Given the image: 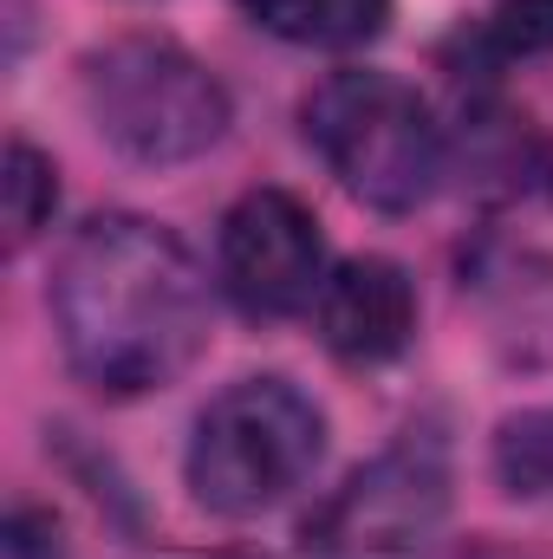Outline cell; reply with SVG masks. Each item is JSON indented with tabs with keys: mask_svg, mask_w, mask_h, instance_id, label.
Returning <instances> with one entry per match:
<instances>
[{
	"mask_svg": "<svg viewBox=\"0 0 553 559\" xmlns=\"http://www.w3.org/2000/svg\"><path fill=\"white\" fill-rule=\"evenodd\" d=\"M299 124H306V143L326 156V169L345 182V195H358L378 215L423 209L449 169V143L436 131L430 105L398 72H372V66L326 72L306 92Z\"/></svg>",
	"mask_w": 553,
	"mask_h": 559,
	"instance_id": "2",
	"label": "cell"
},
{
	"mask_svg": "<svg viewBox=\"0 0 553 559\" xmlns=\"http://www.w3.org/2000/svg\"><path fill=\"white\" fill-rule=\"evenodd\" d=\"M209 559H255V554H209Z\"/></svg>",
	"mask_w": 553,
	"mask_h": 559,
	"instance_id": "16",
	"label": "cell"
},
{
	"mask_svg": "<svg viewBox=\"0 0 553 559\" xmlns=\"http://www.w3.org/2000/svg\"><path fill=\"white\" fill-rule=\"evenodd\" d=\"M319 455H326L319 404L286 378H242L196 417L183 475L209 514L248 521L280 508L319 468Z\"/></svg>",
	"mask_w": 553,
	"mask_h": 559,
	"instance_id": "4",
	"label": "cell"
},
{
	"mask_svg": "<svg viewBox=\"0 0 553 559\" xmlns=\"http://www.w3.org/2000/svg\"><path fill=\"white\" fill-rule=\"evenodd\" d=\"M79 105L118 156L150 169L215 150L235 118L222 79L176 39H150V33L92 46L79 59Z\"/></svg>",
	"mask_w": 553,
	"mask_h": 559,
	"instance_id": "3",
	"label": "cell"
},
{
	"mask_svg": "<svg viewBox=\"0 0 553 559\" xmlns=\"http://www.w3.org/2000/svg\"><path fill=\"white\" fill-rule=\"evenodd\" d=\"M495 481L515 501H553V404L495 429Z\"/></svg>",
	"mask_w": 553,
	"mask_h": 559,
	"instance_id": "12",
	"label": "cell"
},
{
	"mask_svg": "<svg viewBox=\"0 0 553 559\" xmlns=\"http://www.w3.org/2000/svg\"><path fill=\"white\" fill-rule=\"evenodd\" d=\"M462 169L489 202H553V138L502 98L462 105Z\"/></svg>",
	"mask_w": 553,
	"mask_h": 559,
	"instance_id": "9",
	"label": "cell"
},
{
	"mask_svg": "<svg viewBox=\"0 0 553 559\" xmlns=\"http://www.w3.org/2000/svg\"><path fill=\"white\" fill-rule=\"evenodd\" d=\"M7 559H66V527L46 508H13L7 514Z\"/></svg>",
	"mask_w": 553,
	"mask_h": 559,
	"instance_id": "14",
	"label": "cell"
},
{
	"mask_svg": "<svg viewBox=\"0 0 553 559\" xmlns=\"http://www.w3.org/2000/svg\"><path fill=\"white\" fill-rule=\"evenodd\" d=\"M449 449L436 429L398 436L385 455L345 475L299 527V559H423L449 521Z\"/></svg>",
	"mask_w": 553,
	"mask_h": 559,
	"instance_id": "5",
	"label": "cell"
},
{
	"mask_svg": "<svg viewBox=\"0 0 553 559\" xmlns=\"http://www.w3.org/2000/svg\"><path fill=\"white\" fill-rule=\"evenodd\" d=\"M52 209H59V169L52 156H39L33 143H7V248H33L46 228H52Z\"/></svg>",
	"mask_w": 553,
	"mask_h": 559,
	"instance_id": "13",
	"label": "cell"
},
{
	"mask_svg": "<svg viewBox=\"0 0 553 559\" xmlns=\"http://www.w3.org/2000/svg\"><path fill=\"white\" fill-rule=\"evenodd\" d=\"M443 559H541V554H528L515 540H495V534H475V540H456Z\"/></svg>",
	"mask_w": 553,
	"mask_h": 559,
	"instance_id": "15",
	"label": "cell"
},
{
	"mask_svg": "<svg viewBox=\"0 0 553 559\" xmlns=\"http://www.w3.org/2000/svg\"><path fill=\"white\" fill-rule=\"evenodd\" d=\"M46 299L66 365L105 397L176 384L209 345V280L196 254L150 215L85 222L59 254Z\"/></svg>",
	"mask_w": 553,
	"mask_h": 559,
	"instance_id": "1",
	"label": "cell"
},
{
	"mask_svg": "<svg viewBox=\"0 0 553 559\" xmlns=\"http://www.w3.org/2000/svg\"><path fill=\"white\" fill-rule=\"evenodd\" d=\"M462 52L475 72H502L515 59H548L553 52V0H502L475 33H462Z\"/></svg>",
	"mask_w": 553,
	"mask_h": 559,
	"instance_id": "11",
	"label": "cell"
},
{
	"mask_svg": "<svg viewBox=\"0 0 553 559\" xmlns=\"http://www.w3.org/2000/svg\"><path fill=\"white\" fill-rule=\"evenodd\" d=\"M416 332V286L398 261L358 254L319 286V338L345 365H391Z\"/></svg>",
	"mask_w": 553,
	"mask_h": 559,
	"instance_id": "8",
	"label": "cell"
},
{
	"mask_svg": "<svg viewBox=\"0 0 553 559\" xmlns=\"http://www.w3.org/2000/svg\"><path fill=\"white\" fill-rule=\"evenodd\" d=\"M462 299L482 312L489 345L534 371L553 365V254L548 248H515V241H482L462 261Z\"/></svg>",
	"mask_w": 553,
	"mask_h": 559,
	"instance_id": "7",
	"label": "cell"
},
{
	"mask_svg": "<svg viewBox=\"0 0 553 559\" xmlns=\"http://www.w3.org/2000/svg\"><path fill=\"white\" fill-rule=\"evenodd\" d=\"M215 267L248 319H293L326 286V235L313 209L286 189H248L222 215Z\"/></svg>",
	"mask_w": 553,
	"mask_h": 559,
	"instance_id": "6",
	"label": "cell"
},
{
	"mask_svg": "<svg viewBox=\"0 0 553 559\" xmlns=\"http://www.w3.org/2000/svg\"><path fill=\"white\" fill-rule=\"evenodd\" d=\"M235 7L286 46H326V52L365 46L391 20V0H235Z\"/></svg>",
	"mask_w": 553,
	"mask_h": 559,
	"instance_id": "10",
	"label": "cell"
}]
</instances>
